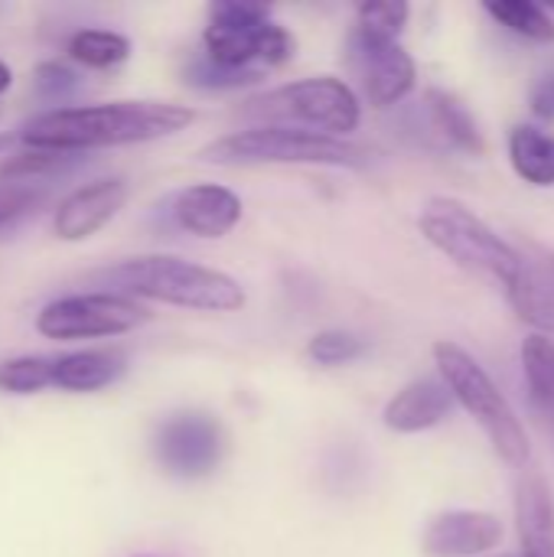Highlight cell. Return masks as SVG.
Wrapping results in <instances>:
<instances>
[{"mask_svg": "<svg viewBox=\"0 0 554 557\" xmlns=\"http://www.w3.org/2000/svg\"><path fill=\"white\" fill-rule=\"evenodd\" d=\"M196 121V111L173 101H104V104H65L29 117L20 127V140L29 150L82 153L101 147L147 144L173 137Z\"/></svg>", "mask_w": 554, "mask_h": 557, "instance_id": "1", "label": "cell"}, {"mask_svg": "<svg viewBox=\"0 0 554 557\" xmlns=\"http://www.w3.org/2000/svg\"><path fill=\"white\" fill-rule=\"evenodd\" d=\"M91 281L131 300H153L196 313H235L245 307V290L232 274L173 255L127 258L95 271Z\"/></svg>", "mask_w": 554, "mask_h": 557, "instance_id": "2", "label": "cell"}, {"mask_svg": "<svg viewBox=\"0 0 554 557\" xmlns=\"http://www.w3.org/2000/svg\"><path fill=\"white\" fill-rule=\"evenodd\" d=\"M418 228L428 245L451 258L467 274L509 290L529 264L506 238H500L470 206L451 196H431L418 215Z\"/></svg>", "mask_w": 554, "mask_h": 557, "instance_id": "3", "label": "cell"}, {"mask_svg": "<svg viewBox=\"0 0 554 557\" xmlns=\"http://www.w3.org/2000/svg\"><path fill=\"white\" fill-rule=\"evenodd\" d=\"M202 163L212 166H278V163H304V166H343L366 170L369 150L349 144L343 137H327L297 127H245L225 134L199 150Z\"/></svg>", "mask_w": 554, "mask_h": 557, "instance_id": "4", "label": "cell"}, {"mask_svg": "<svg viewBox=\"0 0 554 557\" xmlns=\"http://www.w3.org/2000/svg\"><path fill=\"white\" fill-rule=\"evenodd\" d=\"M434 366L441 372V382L454 395V401L483 428L487 441L493 444L496 457L509 467L529 463V434L513 411L503 388L493 382V375L460 346L451 339L434 343Z\"/></svg>", "mask_w": 554, "mask_h": 557, "instance_id": "5", "label": "cell"}, {"mask_svg": "<svg viewBox=\"0 0 554 557\" xmlns=\"http://www.w3.org/2000/svg\"><path fill=\"white\" fill-rule=\"evenodd\" d=\"M238 114L255 127H297L346 140L362 121V104L343 78L313 75L248 98Z\"/></svg>", "mask_w": 554, "mask_h": 557, "instance_id": "6", "label": "cell"}, {"mask_svg": "<svg viewBox=\"0 0 554 557\" xmlns=\"http://www.w3.org/2000/svg\"><path fill=\"white\" fill-rule=\"evenodd\" d=\"M202 55L232 72L264 75L294 55V36L278 20H271L268 7L222 0L209 7Z\"/></svg>", "mask_w": 554, "mask_h": 557, "instance_id": "7", "label": "cell"}, {"mask_svg": "<svg viewBox=\"0 0 554 557\" xmlns=\"http://www.w3.org/2000/svg\"><path fill=\"white\" fill-rule=\"evenodd\" d=\"M150 320V310L140 300L111 294V290H85L49 300L33 326L42 339L72 343V339H108L140 330Z\"/></svg>", "mask_w": 554, "mask_h": 557, "instance_id": "8", "label": "cell"}, {"mask_svg": "<svg viewBox=\"0 0 554 557\" xmlns=\"http://www.w3.org/2000/svg\"><path fill=\"white\" fill-rule=\"evenodd\" d=\"M153 457L176 480H202L225 457V431L206 411L170 414L153 434Z\"/></svg>", "mask_w": 554, "mask_h": 557, "instance_id": "9", "label": "cell"}, {"mask_svg": "<svg viewBox=\"0 0 554 557\" xmlns=\"http://www.w3.org/2000/svg\"><path fill=\"white\" fill-rule=\"evenodd\" d=\"M349 55L372 108H392L415 91L418 65L398 39H379V36L353 29Z\"/></svg>", "mask_w": 554, "mask_h": 557, "instance_id": "10", "label": "cell"}, {"mask_svg": "<svg viewBox=\"0 0 554 557\" xmlns=\"http://www.w3.org/2000/svg\"><path fill=\"white\" fill-rule=\"evenodd\" d=\"M127 202V183L121 176H101L72 189L52 212V235L59 242H85L98 235Z\"/></svg>", "mask_w": 554, "mask_h": 557, "instance_id": "11", "label": "cell"}, {"mask_svg": "<svg viewBox=\"0 0 554 557\" xmlns=\"http://www.w3.org/2000/svg\"><path fill=\"white\" fill-rule=\"evenodd\" d=\"M503 542V522L493 512L480 509H447L438 512L424 535L421 555L424 557H487Z\"/></svg>", "mask_w": 554, "mask_h": 557, "instance_id": "12", "label": "cell"}, {"mask_svg": "<svg viewBox=\"0 0 554 557\" xmlns=\"http://www.w3.org/2000/svg\"><path fill=\"white\" fill-rule=\"evenodd\" d=\"M173 222L196 238H222L242 222V199L222 183H193L173 196Z\"/></svg>", "mask_w": 554, "mask_h": 557, "instance_id": "13", "label": "cell"}, {"mask_svg": "<svg viewBox=\"0 0 554 557\" xmlns=\"http://www.w3.org/2000/svg\"><path fill=\"white\" fill-rule=\"evenodd\" d=\"M519 557H554V496L542 473H522L516 483Z\"/></svg>", "mask_w": 554, "mask_h": 557, "instance_id": "14", "label": "cell"}, {"mask_svg": "<svg viewBox=\"0 0 554 557\" xmlns=\"http://www.w3.org/2000/svg\"><path fill=\"white\" fill-rule=\"evenodd\" d=\"M454 408V395L441 379H415L382 411V424L392 434H424L438 428Z\"/></svg>", "mask_w": 554, "mask_h": 557, "instance_id": "15", "label": "cell"}, {"mask_svg": "<svg viewBox=\"0 0 554 557\" xmlns=\"http://www.w3.org/2000/svg\"><path fill=\"white\" fill-rule=\"evenodd\" d=\"M124 375V359L108 349H75L52 356V388L65 395H95Z\"/></svg>", "mask_w": 554, "mask_h": 557, "instance_id": "16", "label": "cell"}, {"mask_svg": "<svg viewBox=\"0 0 554 557\" xmlns=\"http://www.w3.org/2000/svg\"><path fill=\"white\" fill-rule=\"evenodd\" d=\"M516 317L539 336H554V277L526 264L519 281L506 290Z\"/></svg>", "mask_w": 554, "mask_h": 557, "instance_id": "17", "label": "cell"}, {"mask_svg": "<svg viewBox=\"0 0 554 557\" xmlns=\"http://www.w3.org/2000/svg\"><path fill=\"white\" fill-rule=\"evenodd\" d=\"M509 163L519 180L532 186H554V134L535 124H516L509 131Z\"/></svg>", "mask_w": 554, "mask_h": 557, "instance_id": "18", "label": "cell"}, {"mask_svg": "<svg viewBox=\"0 0 554 557\" xmlns=\"http://www.w3.org/2000/svg\"><path fill=\"white\" fill-rule=\"evenodd\" d=\"M522 379L529 388L532 408L542 414V421L554 431V339L552 336H526L519 346Z\"/></svg>", "mask_w": 554, "mask_h": 557, "instance_id": "19", "label": "cell"}, {"mask_svg": "<svg viewBox=\"0 0 554 557\" xmlns=\"http://www.w3.org/2000/svg\"><path fill=\"white\" fill-rule=\"evenodd\" d=\"M428 114L438 134H444L447 144H454L457 150H467L473 157H480L487 150V140L480 134V124L473 121V114L467 111V104H460L454 95L431 88L428 91Z\"/></svg>", "mask_w": 554, "mask_h": 557, "instance_id": "20", "label": "cell"}, {"mask_svg": "<svg viewBox=\"0 0 554 557\" xmlns=\"http://www.w3.org/2000/svg\"><path fill=\"white\" fill-rule=\"evenodd\" d=\"M69 59L88 69H118L131 59V39L118 29L85 26L69 36Z\"/></svg>", "mask_w": 554, "mask_h": 557, "instance_id": "21", "label": "cell"}, {"mask_svg": "<svg viewBox=\"0 0 554 557\" xmlns=\"http://www.w3.org/2000/svg\"><path fill=\"white\" fill-rule=\"evenodd\" d=\"M483 10L506 26L509 33L532 39V42H552L554 39V16L549 7L529 3V0H487Z\"/></svg>", "mask_w": 554, "mask_h": 557, "instance_id": "22", "label": "cell"}, {"mask_svg": "<svg viewBox=\"0 0 554 557\" xmlns=\"http://www.w3.org/2000/svg\"><path fill=\"white\" fill-rule=\"evenodd\" d=\"M52 388V356H13L0 362L3 395H39Z\"/></svg>", "mask_w": 554, "mask_h": 557, "instance_id": "23", "label": "cell"}, {"mask_svg": "<svg viewBox=\"0 0 554 557\" xmlns=\"http://www.w3.org/2000/svg\"><path fill=\"white\" fill-rule=\"evenodd\" d=\"M366 352V339H359L349 330H323L307 343V359L320 369L349 366Z\"/></svg>", "mask_w": 554, "mask_h": 557, "instance_id": "24", "label": "cell"}, {"mask_svg": "<svg viewBox=\"0 0 554 557\" xmlns=\"http://www.w3.org/2000/svg\"><path fill=\"white\" fill-rule=\"evenodd\" d=\"M408 3L402 0H379V3H362L356 10V26L359 33L379 36V39H398V33L408 23Z\"/></svg>", "mask_w": 554, "mask_h": 557, "instance_id": "25", "label": "cell"}, {"mask_svg": "<svg viewBox=\"0 0 554 557\" xmlns=\"http://www.w3.org/2000/svg\"><path fill=\"white\" fill-rule=\"evenodd\" d=\"M186 82L196 85V88H206V91H232V88H245V85L261 82V75H255V72H232V69H222V65L209 62L206 55H199L186 69Z\"/></svg>", "mask_w": 554, "mask_h": 557, "instance_id": "26", "label": "cell"}, {"mask_svg": "<svg viewBox=\"0 0 554 557\" xmlns=\"http://www.w3.org/2000/svg\"><path fill=\"white\" fill-rule=\"evenodd\" d=\"M46 193H39L33 183H0V228L23 212H29Z\"/></svg>", "mask_w": 554, "mask_h": 557, "instance_id": "27", "label": "cell"}, {"mask_svg": "<svg viewBox=\"0 0 554 557\" xmlns=\"http://www.w3.org/2000/svg\"><path fill=\"white\" fill-rule=\"evenodd\" d=\"M75 78L78 75L72 69H65L62 62H46L36 69V88L42 95H69L75 88Z\"/></svg>", "mask_w": 554, "mask_h": 557, "instance_id": "28", "label": "cell"}, {"mask_svg": "<svg viewBox=\"0 0 554 557\" xmlns=\"http://www.w3.org/2000/svg\"><path fill=\"white\" fill-rule=\"evenodd\" d=\"M529 101H532V111H535L542 121H554V72L535 82Z\"/></svg>", "mask_w": 554, "mask_h": 557, "instance_id": "29", "label": "cell"}, {"mask_svg": "<svg viewBox=\"0 0 554 557\" xmlns=\"http://www.w3.org/2000/svg\"><path fill=\"white\" fill-rule=\"evenodd\" d=\"M10 85H13V69L0 59V98L10 91Z\"/></svg>", "mask_w": 554, "mask_h": 557, "instance_id": "30", "label": "cell"}, {"mask_svg": "<svg viewBox=\"0 0 554 557\" xmlns=\"http://www.w3.org/2000/svg\"><path fill=\"white\" fill-rule=\"evenodd\" d=\"M549 268H552V277H554V255H549Z\"/></svg>", "mask_w": 554, "mask_h": 557, "instance_id": "31", "label": "cell"}, {"mask_svg": "<svg viewBox=\"0 0 554 557\" xmlns=\"http://www.w3.org/2000/svg\"><path fill=\"white\" fill-rule=\"evenodd\" d=\"M487 557H519V555H487Z\"/></svg>", "mask_w": 554, "mask_h": 557, "instance_id": "32", "label": "cell"}, {"mask_svg": "<svg viewBox=\"0 0 554 557\" xmlns=\"http://www.w3.org/2000/svg\"><path fill=\"white\" fill-rule=\"evenodd\" d=\"M3 144H7V140H3V137H0V147H3Z\"/></svg>", "mask_w": 554, "mask_h": 557, "instance_id": "33", "label": "cell"}]
</instances>
